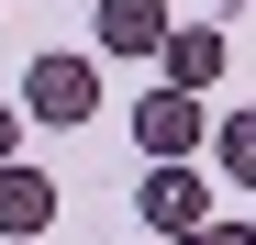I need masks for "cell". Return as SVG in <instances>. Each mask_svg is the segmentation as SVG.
Listing matches in <instances>:
<instances>
[{"label":"cell","mask_w":256,"mask_h":245,"mask_svg":"<svg viewBox=\"0 0 256 245\" xmlns=\"http://www.w3.org/2000/svg\"><path fill=\"white\" fill-rule=\"evenodd\" d=\"M22 112L78 134V122L100 112V67H90V56H34V67H22Z\"/></svg>","instance_id":"obj_1"},{"label":"cell","mask_w":256,"mask_h":245,"mask_svg":"<svg viewBox=\"0 0 256 245\" xmlns=\"http://www.w3.org/2000/svg\"><path fill=\"white\" fill-rule=\"evenodd\" d=\"M178 245H256V223H200V234H178Z\"/></svg>","instance_id":"obj_8"},{"label":"cell","mask_w":256,"mask_h":245,"mask_svg":"<svg viewBox=\"0 0 256 245\" xmlns=\"http://www.w3.org/2000/svg\"><path fill=\"white\" fill-rule=\"evenodd\" d=\"M90 22H100L112 56H156V45H167V0H100Z\"/></svg>","instance_id":"obj_6"},{"label":"cell","mask_w":256,"mask_h":245,"mask_svg":"<svg viewBox=\"0 0 256 245\" xmlns=\"http://www.w3.org/2000/svg\"><path fill=\"white\" fill-rule=\"evenodd\" d=\"M12 134H22V112H12V100H0V168H12Z\"/></svg>","instance_id":"obj_9"},{"label":"cell","mask_w":256,"mask_h":245,"mask_svg":"<svg viewBox=\"0 0 256 245\" xmlns=\"http://www.w3.org/2000/svg\"><path fill=\"white\" fill-rule=\"evenodd\" d=\"M156 56H167V78H156V90H190V100H200L212 78H223V56H234V45H223L212 22H167V45H156Z\"/></svg>","instance_id":"obj_4"},{"label":"cell","mask_w":256,"mask_h":245,"mask_svg":"<svg viewBox=\"0 0 256 245\" xmlns=\"http://www.w3.org/2000/svg\"><path fill=\"white\" fill-rule=\"evenodd\" d=\"M212 156H223V178H234V190H256V112H234L223 134H212Z\"/></svg>","instance_id":"obj_7"},{"label":"cell","mask_w":256,"mask_h":245,"mask_svg":"<svg viewBox=\"0 0 256 245\" xmlns=\"http://www.w3.org/2000/svg\"><path fill=\"white\" fill-rule=\"evenodd\" d=\"M200 134H212V122H200V100H190V90H156V100H134V145H145V168H178Z\"/></svg>","instance_id":"obj_3"},{"label":"cell","mask_w":256,"mask_h":245,"mask_svg":"<svg viewBox=\"0 0 256 245\" xmlns=\"http://www.w3.org/2000/svg\"><path fill=\"white\" fill-rule=\"evenodd\" d=\"M134 212L167 234V245H178V234H200L212 223V178L190 168V156H178V168H145V190H134Z\"/></svg>","instance_id":"obj_2"},{"label":"cell","mask_w":256,"mask_h":245,"mask_svg":"<svg viewBox=\"0 0 256 245\" xmlns=\"http://www.w3.org/2000/svg\"><path fill=\"white\" fill-rule=\"evenodd\" d=\"M45 223H56V178L12 156V168H0V234H45Z\"/></svg>","instance_id":"obj_5"}]
</instances>
